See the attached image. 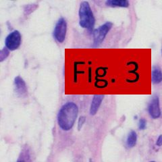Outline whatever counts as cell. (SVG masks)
<instances>
[{
  "label": "cell",
  "instance_id": "18",
  "mask_svg": "<svg viewBox=\"0 0 162 162\" xmlns=\"http://www.w3.org/2000/svg\"><path fill=\"white\" fill-rule=\"evenodd\" d=\"M161 55H162V48H161Z\"/></svg>",
  "mask_w": 162,
  "mask_h": 162
},
{
  "label": "cell",
  "instance_id": "5",
  "mask_svg": "<svg viewBox=\"0 0 162 162\" xmlns=\"http://www.w3.org/2000/svg\"><path fill=\"white\" fill-rule=\"evenodd\" d=\"M22 42V36L18 30L11 32L5 39V47L10 51H15L20 47Z\"/></svg>",
  "mask_w": 162,
  "mask_h": 162
},
{
  "label": "cell",
  "instance_id": "3",
  "mask_svg": "<svg viewBox=\"0 0 162 162\" xmlns=\"http://www.w3.org/2000/svg\"><path fill=\"white\" fill-rule=\"evenodd\" d=\"M113 26V23L111 22H106L93 31V43L92 47H97L105 40L108 32L110 31Z\"/></svg>",
  "mask_w": 162,
  "mask_h": 162
},
{
  "label": "cell",
  "instance_id": "10",
  "mask_svg": "<svg viewBox=\"0 0 162 162\" xmlns=\"http://www.w3.org/2000/svg\"><path fill=\"white\" fill-rule=\"evenodd\" d=\"M151 81L153 84H158L162 82V71L158 66H155L151 73Z\"/></svg>",
  "mask_w": 162,
  "mask_h": 162
},
{
  "label": "cell",
  "instance_id": "17",
  "mask_svg": "<svg viewBox=\"0 0 162 162\" xmlns=\"http://www.w3.org/2000/svg\"><path fill=\"white\" fill-rule=\"evenodd\" d=\"M17 162H24L23 161H18Z\"/></svg>",
  "mask_w": 162,
  "mask_h": 162
},
{
  "label": "cell",
  "instance_id": "12",
  "mask_svg": "<svg viewBox=\"0 0 162 162\" xmlns=\"http://www.w3.org/2000/svg\"><path fill=\"white\" fill-rule=\"evenodd\" d=\"M38 8V5L35 3H32V4L26 5L24 7V14L25 16H28L30 14L34 11L37 10Z\"/></svg>",
  "mask_w": 162,
  "mask_h": 162
},
{
  "label": "cell",
  "instance_id": "4",
  "mask_svg": "<svg viewBox=\"0 0 162 162\" xmlns=\"http://www.w3.org/2000/svg\"><path fill=\"white\" fill-rule=\"evenodd\" d=\"M68 24L64 18H60L57 21L54 27L53 35L55 40L59 43H62L65 41L67 33Z\"/></svg>",
  "mask_w": 162,
  "mask_h": 162
},
{
  "label": "cell",
  "instance_id": "2",
  "mask_svg": "<svg viewBox=\"0 0 162 162\" xmlns=\"http://www.w3.org/2000/svg\"><path fill=\"white\" fill-rule=\"evenodd\" d=\"M79 25L89 32H93L95 24V18L88 1H82L78 10Z\"/></svg>",
  "mask_w": 162,
  "mask_h": 162
},
{
  "label": "cell",
  "instance_id": "15",
  "mask_svg": "<svg viewBox=\"0 0 162 162\" xmlns=\"http://www.w3.org/2000/svg\"><path fill=\"white\" fill-rule=\"evenodd\" d=\"M86 121V118L85 116H80L79 118L78 122V130H80L82 128V126L84 124V122Z\"/></svg>",
  "mask_w": 162,
  "mask_h": 162
},
{
  "label": "cell",
  "instance_id": "11",
  "mask_svg": "<svg viewBox=\"0 0 162 162\" xmlns=\"http://www.w3.org/2000/svg\"><path fill=\"white\" fill-rule=\"evenodd\" d=\"M136 141H137V134L135 131L132 130L128 134L127 138V145L130 148L134 147L136 144Z\"/></svg>",
  "mask_w": 162,
  "mask_h": 162
},
{
  "label": "cell",
  "instance_id": "13",
  "mask_svg": "<svg viewBox=\"0 0 162 162\" xmlns=\"http://www.w3.org/2000/svg\"><path fill=\"white\" fill-rule=\"evenodd\" d=\"M10 55V50L8 48L4 47L0 51V62H3L5 59L8 58Z\"/></svg>",
  "mask_w": 162,
  "mask_h": 162
},
{
  "label": "cell",
  "instance_id": "8",
  "mask_svg": "<svg viewBox=\"0 0 162 162\" xmlns=\"http://www.w3.org/2000/svg\"><path fill=\"white\" fill-rule=\"evenodd\" d=\"M104 97H105L104 95H95L93 96L91 103V107H90V114L91 116H94L98 111Z\"/></svg>",
  "mask_w": 162,
  "mask_h": 162
},
{
  "label": "cell",
  "instance_id": "19",
  "mask_svg": "<svg viewBox=\"0 0 162 162\" xmlns=\"http://www.w3.org/2000/svg\"><path fill=\"white\" fill-rule=\"evenodd\" d=\"M150 162H155V161H150Z\"/></svg>",
  "mask_w": 162,
  "mask_h": 162
},
{
  "label": "cell",
  "instance_id": "7",
  "mask_svg": "<svg viewBox=\"0 0 162 162\" xmlns=\"http://www.w3.org/2000/svg\"><path fill=\"white\" fill-rule=\"evenodd\" d=\"M148 112L153 119H157L161 116V111L160 109L159 99L157 96H154L149 103Z\"/></svg>",
  "mask_w": 162,
  "mask_h": 162
},
{
  "label": "cell",
  "instance_id": "9",
  "mask_svg": "<svg viewBox=\"0 0 162 162\" xmlns=\"http://www.w3.org/2000/svg\"><path fill=\"white\" fill-rule=\"evenodd\" d=\"M105 5L111 8H128L130 3L127 0H107Z\"/></svg>",
  "mask_w": 162,
  "mask_h": 162
},
{
  "label": "cell",
  "instance_id": "1",
  "mask_svg": "<svg viewBox=\"0 0 162 162\" xmlns=\"http://www.w3.org/2000/svg\"><path fill=\"white\" fill-rule=\"evenodd\" d=\"M78 114V107L74 102H67L59 109L57 123L63 130L68 131L73 127Z\"/></svg>",
  "mask_w": 162,
  "mask_h": 162
},
{
  "label": "cell",
  "instance_id": "16",
  "mask_svg": "<svg viewBox=\"0 0 162 162\" xmlns=\"http://www.w3.org/2000/svg\"><path fill=\"white\" fill-rule=\"evenodd\" d=\"M156 145H157L158 147H161V146H162V134L159 135V136L158 137L156 142Z\"/></svg>",
  "mask_w": 162,
  "mask_h": 162
},
{
  "label": "cell",
  "instance_id": "6",
  "mask_svg": "<svg viewBox=\"0 0 162 162\" xmlns=\"http://www.w3.org/2000/svg\"><path fill=\"white\" fill-rule=\"evenodd\" d=\"M14 91H15L16 95L20 97H26L28 93V89L26 82L22 77L20 76L15 77L14 80Z\"/></svg>",
  "mask_w": 162,
  "mask_h": 162
},
{
  "label": "cell",
  "instance_id": "14",
  "mask_svg": "<svg viewBox=\"0 0 162 162\" xmlns=\"http://www.w3.org/2000/svg\"><path fill=\"white\" fill-rule=\"evenodd\" d=\"M146 126H147V121H146L145 119H140L139 122H138V128L140 130H145Z\"/></svg>",
  "mask_w": 162,
  "mask_h": 162
}]
</instances>
